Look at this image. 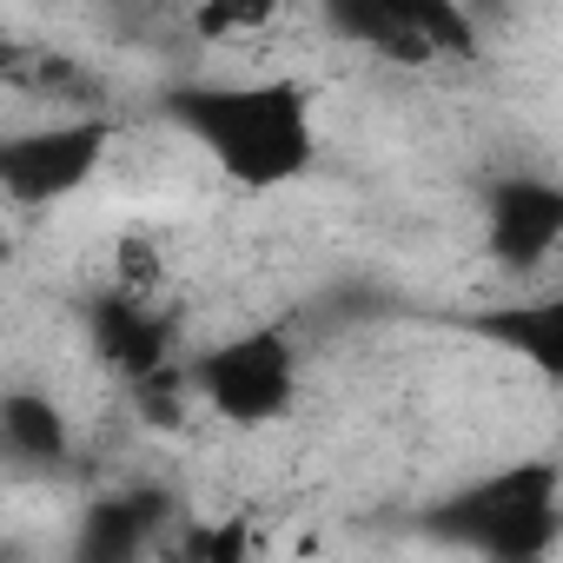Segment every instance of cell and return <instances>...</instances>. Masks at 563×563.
<instances>
[{
	"label": "cell",
	"instance_id": "14",
	"mask_svg": "<svg viewBox=\"0 0 563 563\" xmlns=\"http://www.w3.org/2000/svg\"><path fill=\"white\" fill-rule=\"evenodd\" d=\"M0 563H21V556H14V543H0Z\"/></svg>",
	"mask_w": 563,
	"mask_h": 563
},
{
	"label": "cell",
	"instance_id": "13",
	"mask_svg": "<svg viewBox=\"0 0 563 563\" xmlns=\"http://www.w3.org/2000/svg\"><path fill=\"white\" fill-rule=\"evenodd\" d=\"M8 258H14V239H8V232H0V265H8Z\"/></svg>",
	"mask_w": 563,
	"mask_h": 563
},
{
	"label": "cell",
	"instance_id": "7",
	"mask_svg": "<svg viewBox=\"0 0 563 563\" xmlns=\"http://www.w3.org/2000/svg\"><path fill=\"white\" fill-rule=\"evenodd\" d=\"M484 245L504 272H537L563 245V186L510 173L484 192Z\"/></svg>",
	"mask_w": 563,
	"mask_h": 563
},
{
	"label": "cell",
	"instance_id": "2",
	"mask_svg": "<svg viewBox=\"0 0 563 563\" xmlns=\"http://www.w3.org/2000/svg\"><path fill=\"white\" fill-rule=\"evenodd\" d=\"M556 457H523V464H504L477 484H457L444 490L418 530L438 537V543H457L471 550L477 563H543L550 543H556Z\"/></svg>",
	"mask_w": 563,
	"mask_h": 563
},
{
	"label": "cell",
	"instance_id": "3",
	"mask_svg": "<svg viewBox=\"0 0 563 563\" xmlns=\"http://www.w3.org/2000/svg\"><path fill=\"white\" fill-rule=\"evenodd\" d=\"M186 385L192 398L239 424V431H258V424H278L292 405H299V345L286 325H252V332H232L219 345H206L192 365H186Z\"/></svg>",
	"mask_w": 563,
	"mask_h": 563
},
{
	"label": "cell",
	"instance_id": "10",
	"mask_svg": "<svg viewBox=\"0 0 563 563\" xmlns=\"http://www.w3.org/2000/svg\"><path fill=\"white\" fill-rule=\"evenodd\" d=\"M464 332L530 358L543 378L563 372V299H523V306H497V312H471Z\"/></svg>",
	"mask_w": 563,
	"mask_h": 563
},
{
	"label": "cell",
	"instance_id": "4",
	"mask_svg": "<svg viewBox=\"0 0 563 563\" xmlns=\"http://www.w3.org/2000/svg\"><path fill=\"white\" fill-rule=\"evenodd\" d=\"M107 146H113V120L107 113H74V120L0 133V199H14L27 212L60 206L100 173Z\"/></svg>",
	"mask_w": 563,
	"mask_h": 563
},
{
	"label": "cell",
	"instance_id": "6",
	"mask_svg": "<svg viewBox=\"0 0 563 563\" xmlns=\"http://www.w3.org/2000/svg\"><path fill=\"white\" fill-rule=\"evenodd\" d=\"M179 523V497L166 484H126L87 504V517L74 523V550L67 563H153V550L166 543V530Z\"/></svg>",
	"mask_w": 563,
	"mask_h": 563
},
{
	"label": "cell",
	"instance_id": "5",
	"mask_svg": "<svg viewBox=\"0 0 563 563\" xmlns=\"http://www.w3.org/2000/svg\"><path fill=\"white\" fill-rule=\"evenodd\" d=\"M325 27L339 41H358L385 60H438V54H477V27L444 0H339L325 8Z\"/></svg>",
	"mask_w": 563,
	"mask_h": 563
},
{
	"label": "cell",
	"instance_id": "9",
	"mask_svg": "<svg viewBox=\"0 0 563 563\" xmlns=\"http://www.w3.org/2000/svg\"><path fill=\"white\" fill-rule=\"evenodd\" d=\"M0 457L34 471V477H54L74 464V424L67 411L34 391V385H14V391H0Z\"/></svg>",
	"mask_w": 563,
	"mask_h": 563
},
{
	"label": "cell",
	"instance_id": "8",
	"mask_svg": "<svg viewBox=\"0 0 563 563\" xmlns=\"http://www.w3.org/2000/svg\"><path fill=\"white\" fill-rule=\"evenodd\" d=\"M173 339H179L173 319L153 312L146 299L120 292V286H107V292L87 299V345H93V358H100L113 378H126V385H146L153 372H166V365H173Z\"/></svg>",
	"mask_w": 563,
	"mask_h": 563
},
{
	"label": "cell",
	"instance_id": "11",
	"mask_svg": "<svg viewBox=\"0 0 563 563\" xmlns=\"http://www.w3.org/2000/svg\"><path fill=\"white\" fill-rule=\"evenodd\" d=\"M153 563H252V523L225 517V523H173L166 543L153 550Z\"/></svg>",
	"mask_w": 563,
	"mask_h": 563
},
{
	"label": "cell",
	"instance_id": "1",
	"mask_svg": "<svg viewBox=\"0 0 563 563\" xmlns=\"http://www.w3.org/2000/svg\"><path fill=\"white\" fill-rule=\"evenodd\" d=\"M159 107L245 192H278L319 159L306 80H179L159 93Z\"/></svg>",
	"mask_w": 563,
	"mask_h": 563
},
{
	"label": "cell",
	"instance_id": "12",
	"mask_svg": "<svg viewBox=\"0 0 563 563\" xmlns=\"http://www.w3.org/2000/svg\"><path fill=\"white\" fill-rule=\"evenodd\" d=\"M258 21H272V8H206L192 14V34H245Z\"/></svg>",
	"mask_w": 563,
	"mask_h": 563
}]
</instances>
